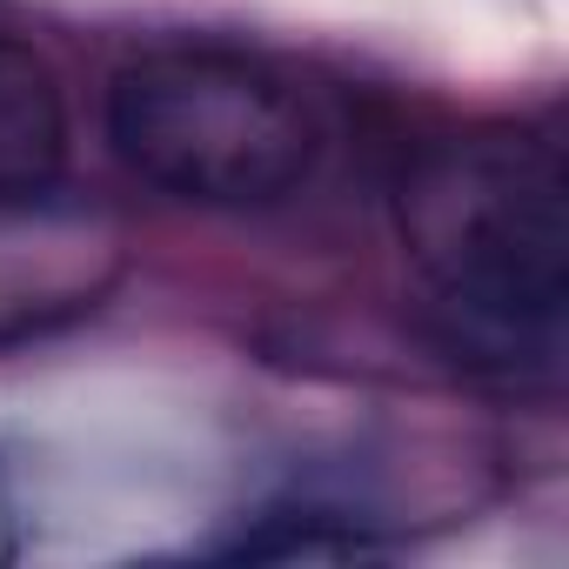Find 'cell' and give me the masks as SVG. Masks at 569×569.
Listing matches in <instances>:
<instances>
[{"label":"cell","mask_w":569,"mask_h":569,"mask_svg":"<svg viewBox=\"0 0 569 569\" xmlns=\"http://www.w3.org/2000/svg\"><path fill=\"white\" fill-rule=\"evenodd\" d=\"M108 141L148 188L194 208H274L316 181L329 121L309 81L241 48L141 54L108 88Z\"/></svg>","instance_id":"obj_2"},{"label":"cell","mask_w":569,"mask_h":569,"mask_svg":"<svg viewBox=\"0 0 569 569\" xmlns=\"http://www.w3.org/2000/svg\"><path fill=\"white\" fill-rule=\"evenodd\" d=\"M402 241L456 362L516 389L562 376L569 168L549 134L489 128L429 148L402 181Z\"/></svg>","instance_id":"obj_1"},{"label":"cell","mask_w":569,"mask_h":569,"mask_svg":"<svg viewBox=\"0 0 569 569\" xmlns=\"http://www.w3.org/2000/svg\"><path fill=\"white\" fill-rule=\"evenodd\" d=\"M68 161V101L28 41L0 34V208L34 201Z\"/></svg>","instance_id":"obj_3"},{"label":"cell","mask_w":569,"mask_h":569,"mask_svg":"<svg viewBox=\"0 0 569 569\" xmlns=\"http://www.w3.org/2000/svg\"><path fill=\"white\" fill-rule=\"evenodd\" d=\"M362 529L342 509H261L254 529H241L221 556H356Z\"/></svg>","instance_id":"obj_4"}]
</instances>
